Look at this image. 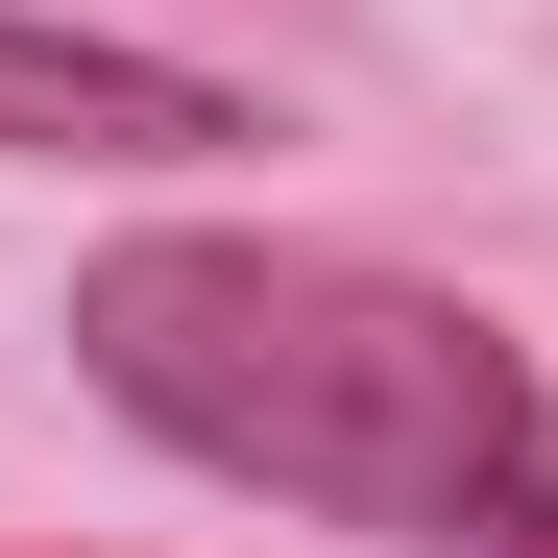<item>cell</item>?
I'll list each match as a JSON object with an SVG mask.
<instances>
[{
    "mask_svg": "<svg viewBox=\"0 0 558 558\" xmlns=\"http://www.w3.org/2000/svg\"><path fill=\"white\" fill-rule=\"evenodd\" d=\"M73 364L267 510H340L389 558H558V389L486 292H413L364 243L146 219L73 267Z\"/></svg>",
    "mask_w": 558,
    "mask_h": 558,
    "instance_id": "1",
    "label": "cell"
},
{
    "mask_svg": "<svg viewBox=\"0 0 558 558\" xmlns=\"http://www.w3.org/2000/svg\"><path fill=\"white\" fill-rule=\"evenodd\" d=\"M0 146L219 170V146H267V98H219V73H170V49H122V25H25V0H0Z\"/></svg>",
    "mask_w": 558,
    "mask_h": 558,
    "instance_id": "2",
    "label": "cell"
}]
</instances>
